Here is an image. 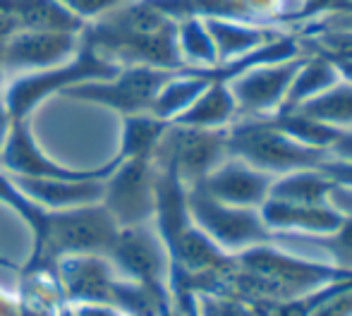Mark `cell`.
Segmentation results:
<instances>
[{
    "label": "cell",
    "instance_id": "obj_11",
    "mask_svg": "<svg viewBox=\"0 0 352 316\" xmlns=\"http://www.w3.org/2000/svg\"><path fill=\"white\" fill-rule=\"evenodd\" d=\"M305 56L285 63L256 65L228 82L237 103V120H259L280 111L285 93L300 70Z\"/></svg>",
    "mask_w": 352,
    "mask_h": 316
},
{
    "label": "cell",
    "instance_id": "obj_7",
    "mask_svg": "<svg viewBox=\"0 0 352 316\" xmlns=\"http://www.w3.org/2000/svg\"><path fill=\"white\" fill-rule=\"evenodd\" d=\"M228 158V127L199 130V127L168 125L153 149V163L173 168L187 187L201 182Z\"/></svg>",
    "mask_w": 352,
    "mask_h": 316
},
{
    "label": "cell",
    "instance_id": "obj_25",
    "mask_svg": "<svg viewBox=\"0 0 352 316\" xmlns=\"http://www.w3.org/2000/svg\"><path fill=\"white\" fill-rule=\"evenodd\" d=\"M177 48L185 67H213L218 63L211 34L199 17L177 19Z\"/></svg>",
    "mask_w": 352,
    "mask_h": 316
},
{
    "label": "cell",
    "instance_id": "obj_10",
    "mask_svg": "<svg viewBox=\"0 0 352 316\" xmlns=\"http://www.w3.org/2000/svg\"><path fill=\"white\" fill-rule=\"evenodd\" d=\"M120 158H113L101 168H89V170H77L67 168L48 158L38 149L34 139L32 122L29 117L22 120H10V130L0 146V170L12 177H48V180H106L116 170Z\"/></svg>",
    "mask_w": 352,
    "mask_h": 316
},
{
    "label": "cell",
    "instance_id": "obj_3",
    "mask_svg": "<svg viewBox=\"0 0 352 316\" xmlns=\"http://www.w3.org/2000/svg\"><path fill=\"white\" fill-rule=\"evenodd\" d=\"M118 72H120L118 63L98 56L94 48L79 41L77 53L70 60L46 67V70L12 77L0 91V98H3L10 120H22V117L32 115L34 108L53 93H65L67 89L87 82H106V79L116 77Z\"/></svg>",
    "mask_w": 352,
    "mask_h": 316
},
{
    "label": "cell",
    "instance_id": "obj_29",
    "mask_svg": "<svg viewBox=\"0 0 352 316\" xmlns=\"http://www.w3.org/2000/svg\"><path fill=\"white\" fill-rule=\"evenodd\" d=\"M319 170L324 172L329 180H333L338 187H343L345 192L352 194V161H338V158H326L319 166Z\"/></svg>",
    "mask_w": 352,
    "mask_h": 316
},
{
    "label": "cell",
    "instance_id": "obj_30",
    "mask_svg": "<svg viewBox=\"0 0 352 316\" xmlns=\"http://www.w3.org/2000/svg\"><path fill=\"white\" fill-rule=\"evenodd\" d=\"M316 32H352V10L350 12H336L329 17H321L314 27H309L305 32V36Z\"/></svg>",
    "mask_w": 352,
    "mask_h": 316
},
{
    "label": "cell",
    "instance_id": "obj_23",
    "mask_svg": "<svg viewBox=\"0 0 352 316\" xmlns=\"http://www.w3.org/2000/svg\"><path fill=\"white\" fill-rule=\"evenodd\" d=\"M266 122L276 127V130L285 132L287 137H292L295 142L307 146H314V149H324L329 151L331 146L338 142V137L343 135L345 130L333 125H326V122H319L314 117H307L297 111L290 113H274V115L264 117Z\"/></svg>",
    "mask_w": 352,
    "mask_h": 316
},
{
    "label": "cell",
    "instance_id": "obj_20",
    "mask_svg": "<svg viewBox=\"0 0 352 316\" xmlns=\"http://www.w3.org/2000/svg\"><path fill=\"white\" fill-rule=\"evenodd\" d=\"M274 245L278 247H311L321 249L329 261L340 271L352 273V209L345 211V221L338 230L329 235H300V233H274Z\"/></svg>",
    "mask_w": 352,
    "mask_h": 316
},
{
    "label": "cell",
    "instance_id": "obj_21",
    "mask_svg": "<svg viewBox=\"0 0 352 316\" xmlns=\"http://www.w3.org/2000/svg\"><path fill=\"white\" fill-rule=\"evenodd\" d=\"M209 87V79L199 77L197 72H192L190 67L180 70L166 87L158 91L156 101H153L148 115L158 117V120L173 122L180 113H185L192 103L199 98V93Z\"/></svg>",
    "mask_w": 352,
    "mask_h": 316
},
{
    "label": "cell",
    "instance_id": "obj_1",
    "mask_svg": "<svg viewBox=\"0 0 352 316\" xmlns=\"http://www.w3.org/2000/svg\"><path fill=\"white\" fill-rule=\"evenodd\" d=\"M0 201L14 209L32 230L34 245L22 269L24 278H58L60 259L72 254H108L118 228L101 204L53 211L17 190L8 172L0 170Z\"/></svg>",
    "mask_w": 352,
    "mask_h": 316
},
{
    "label": "cell",
    "instance_id": "obj_4",
    "mask_svg": "<svg viewBox=\"0 0 352 316\" xmlns=\"http://www.w3.org/2000/svg\"><path fill=\"white\" fill-rule=\"evenodd\" d=\"M228 156L240 158L247 166L274 177L319 168L326 158H331L329 151L300 144L285 132L276 130L264 117L237 120L228 127Z\"/></svg>",
    "mask_w": 352,
    "mask_h": 316
},
{
    "label": "cell",
    "instance_id": "obj_6",
    "mask_svg": "<svg viewBox=\"0 0 352 316\" xmlns=\"http://www.w3.org/2000/svg\"><path fill=\"white\" fill-rule=\"evenodd\" d=\"M101 206L116 228H132L153 221L156 211V163L153 156L120 158L103 182Z\"/></svg>",
    "mask_w": 352,
    "mask_h": 316
},
{
    "label": "cell",
    "instance_id": "obj_18",
    "mask_svg": "<svg viewBox=\"0 0 352 316\" xmlns=\"http://www.w3.org/2000/svg\"><path fill=\"white\" fill-rule=\"evenodd\" d=\"M338 185L324 175L319 168L295 170L274 180L269 199L285 201V204H333Z\"/></svg>",
    "mask_w": 352,
    "mask_h": 316
},
{
    "label": "cell",
    "instance_id": "obj_2",
    "mask_svg": "<svg viewBox=\"0 0 352 316\" xmlns=\"http://www.w3.org/2000/svg\"><path fill=\"white\" fill-rule=\"evenodd\" d=\"M79 41L120 67L185 70L177 48V22L158 12L148 0H127L87 22Z\"/></svg>",
    "mask_w": 352,
    "mask_h": 316
},
{
    "label": "cell",
    "instance_id": "obj_8",
    "mask_svg": "<svg viewBox=\"0 0 352 316\" xmlns=\"http://www.w3.org/2000/svg\"><path fill=\"white\" fill-rule=\"evenodd\" d=\"M180 70H161V67L146 65H127L120 67L116 77L106 82H87L72 87L65 91V96L77 98V101L96 103L106 106L111 111L127 115H142L148 113L156 101L158 91L170 82Z\"/></svg>",
    "mask_w": 352,
    "mask_h": 316
},
{
    "label": "cell",
    "instance_id": "obj_26",
    "mask_svg": "<svg viewBox=\"0 0 352 316\" xmlns=\"http://www.w3.org/2000/svg\"><path fill=\"white\" fill-rule=\"evenodd\" d=\"M300 46L329 58L352 60V32H316L300 38Z\"/></svg>",
    "mask_w": 352,
    "mask_h": 316
},
{
    "label": "cell",
    "instance_id": "obj_32",
    "mask_svg": "<svg viewBox=\"0 0 352 316\" xmlns=\"http://www.w3.org/2000/svg\"><path fill=\"white\" fill-rule=\"evenodd\" d=\"M350 3H352V0H350Z\"/></svg>",
    "mask_w": 352,
    "mask_h": 316
},
{
    "label": "cell",
    "instance_id": "obj_12",
    "mask_svg": "<svg viewBox=\"0 0 352 316\" xmlns=\"http://www.w3.org/2000/svg\"><path fill=\"white\" fill-rule=\"evenodd\" d=\"M79 48V34L51 32V29H22L5 41L0 51L3 72L8 75H27V72L46 70L70 60Z\"/></svg>",
    "mask_w": 352,
    "mask_h": 316
},
{
    "label": "cell",
    "instance_id": "obj_22",
    "mask_svg": "<svg viewBox=\"0 0 352 316\" xmlns=\"http://www.w3.org/2000/svg\"><path fill=\"white\" fill-rule=\"evenodd\" d=\"M297 113L326 122V125L340 127V130H352V82L340 79L324 93L302 103Z\"/></svg>",
    "mask_w": 352,
    "mask_h": 316
},
{
    "label": "cell",
    "instance_id": "obj_13",
    "mask_svg": "<svg viewBox=\"0 0 352 316\" xmlns=\"http://www.w3.org/2000/svg\"><path fill=\"white\" fill-rule=\"evenodd\" d=\"M276 177L269 172H261L256 168L247 166L240 158H230L213 168L209 175L197 185L213 196L216 201L228 206H240V209H259L269 199L271 185Z\"/></svg>",
    "mask_w": 352,
    "mask_h": 316
},
{
    "label": "cell",
    "instance_id": "obj_9",
    "mask_svg": "<svg viewBox=\"0 0 352 316\" xmlns=\"http://www.w3.org/2000/svg\"><path fill=\"white\" fill-rule=\"evenodd\" d=\"M106 256L122 278L146 285L153 293L170 295L168 288L170 259H168L166 245L151 223L118 228Z\"/></svg>",
    "mask_w": 352,
    "mask_h": 316
},
{
    "label": "cell",
    "instance_id": "obj_27",
    "mask_svg": "<svg viewBox=\"0 0 352 316\" xmlns=\"http://www.w3.org/2000/svg\"><path fill=\"white\" fill-rule=\"evenodd\" d=\"M350 0H302V5L285 19V22H307L314 17H329L336 12H350Z\"/></svg>",
    "mask_w": 352,
    "mask_h": 316
},
{
    "label": "cell",
    "instance_id": "obj_5",
    "mask_svg": "<svg viewBox=\"0 0 352 316\" xmlns=\"http://www.w3.org/2000/svg\"><path fill=\"white\" fill-rule=\"evenodd\" d=\"M187 209H190L192 223L228 254H240L250 247L274 242V233L261 221L259 209L221 204L199 185L187 187Z\"/></svg>",
    "mask_w": 352,
    "mask_h": 316
},
{
    "label": "cell",
    "instance_id": "obj_28",
    "mask_svg": "<svg viewBox=\"0 0 352 316\" xmlns=\"http://www.w3.org/2000/svg\"><path fill=\"white\" fill-rule=\"evenodd\" d=\"M67 12H72L77 19H82L84 24L91 22V19L101 17L103 12L118 8V5L127 3V0H58Z\"/></svg>",
    "mask_w": 352,
    "mask_h": 316
},
{
    "label": "cell",
    "instance_id": "obj_16",
    "mask_svg": "<svg viewBox=\"0 0 352 316\" xmlns=\"http://www.w3.org/2000/svg\"><path fill=\"white\" fill-rule=\"evenodd\" d=\"M204 24L211 34L213 46H216V65L237 60V58L252 53L254 48L283 36V34H276L274 29L261 27V24L232 22V19H204Z\"/></svg>",
    "mask_w": 352,
    "mask_h": 316
},
{
    "label": "cell",
    "instance_id": "obj_14",
    "mask_svg": "<svg viewBox=\"0 0 352 316\" xmlns=\"http://www.w3.org/2000/svg\"><path fill=\"white\" fill-rule=\"evenodd\" d=\"M261 221L271 233H300V235H329L338 230L345 221V211L336 204H285L266 199L259 206Z\"/></svg>",
    "mask_w": 352,
    "mask_h": 316
},
{
    "label": "cell",
    "instance_id": "obj_31",
    "mask_svg": "<svg viewBox=\"0 0 352 316\" xmlns=\"http://www.w3.org/2000/svg\"><path fill=\"white\" fill-rule=\"evenodd\" d=\"M331 158H338V161H352V130H345L338 137L333 146L329 149Z\"/></svg>",
    "mask_w": 352,
    "mask_h": 316
},
{
    "label": "cell",
    "instance_id": "obj_17",
    "mask_svg": "<svg viewBox=\"0 0 352 316\" xmlns=\"http://www.w3.org/2000/svg\"><path fill=\"white\" fill-rule=\"evenodd\" d=\"M237 120V103L228 82H209L195 103L173 120V125L223 130Z\"/></svg>",
    "mask_w": 352,
    "mask_h": 316
},
{
    "label": "cell",
    "instance_id": "obj_19",
    "mask_svg": "<svg viewBox=\"0 0 352 316\" xmlns=\"http://www.w3.org/2000/svg\"><path fill=\"white\" fill-rule=\"evenodd\" d=\"M340 72L336 70V65L321 53H311L305 56L300 70H297L295 79H292L290 89L285 93V101H283L278 113H290L297 111L302 103H307L309 98L324 93L326 89H331L333 84L340 82Z\"/></svg>",
    "mask_w": 352,
    "mask_h": 316
},
{
    "label": "cell",
    "instance_id": "obj_24",
    "mask_svg": "<svg viewBox=\"0 0 352 316\" xmlns=\"http://www.w3.org/2000/svg\"><path fill=\"white\" fill-rule=\"evenodd\" d=\"M170 122L158 120V117L142 113V115L122 117V144L118 158H137V156H153V149L161 142L163 132Z\"/></svg>",
    "mask_w": 352,
    "mask_h": 316
},
{
    "label": "cell",
    "instance_id": "obj_15",
    "mask_svg": "<svg viewBox=\"0 0 352 316\" xmlns=\"http://www.w3.org/2000/svg\"><path fill=\"white\" fill-rule=\"evenodd\" d=\"M19 192L36 204L53 211L82 209V206L101 204L103 182L106 180H48V177H12Z\"/></svg>",
    "mask_w": 352,
    "mask_h": 316
}]
</instances>
